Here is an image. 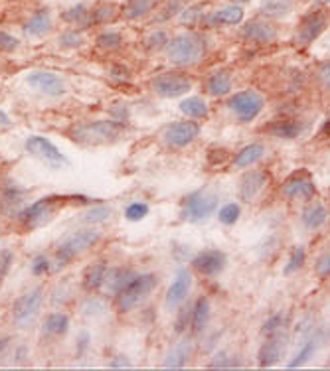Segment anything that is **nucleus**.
I'll return each instance as SVG.
<instances>
[{"mask_svg": "<svg viewBox=\"0 0 330 371\" xmlns=\"http://www.w3.org/2000/svg\"><path fill=\"white\" fill-rule=\"evenodd\" d=\"M206 50H208L206 40L200 36V34L184 32V34H178V36L168 40V44H166V58L174 65L186 67V65H196L198 62H202Z\"/></svg>", "mask_w": 330, "mask_h": 371, "instance_id": "1", "label": "nucleus"}, {"mask_svg": "<svg viewBox=\"0 0 330 371\" xmlns=\"http://www.w3.org/2000/svg\"><path fill=\"white\" fill-rule=\"evenodd\" d=\"M157 285H159V279H157V274H152V272L135 274V277L117 292V308L121 310V312L133 310L157 288Z\"/></svg>", "mask_w": 330, "mask_h": 371, "instance_id": "2", "label": "nucleus"}, {"mask_svg": "<svg viewBox=\"0 0 330 371\" xmlns=\"http://www.w3.org/2000/svg\"><path fill=\"white\" fill-rule=\"evenodd\" d=\"M125 131L127 126L123 121H91L75 126L72 136L81 145H103L117 140Z\"/></svg>", "mask_w": 330, "mask_h": 371, "instance_id": "3", "label": "nucleus"}, {"mask_svg": "<svg viewBox=\"0 0 330 371\" xmlns=\"http://www.w3.org/2000/svg\"><path fill=\"white\" fill-rule=\"evenodd\" d=\"M101 241V233L97 229H77L74 233L61 239V243L56 249V261L58 267L68 265L70 261H74L77 255L86 253L91 247H95Z\"/></svg>", "mask_w": 330, "mask_h": 371, "instance_id": "4", "label": "nucleus"}, {"mask_svg": "<svg viewBox=\"0 0 330 371\" xmlns=\"http://www.w3.org/2000/svg\"><path fill=\"white\" fill-rule=\"evenodd\" d=\"M44 304V288L38 286L18 297L13 304V320L18 328H30L36 322L38 314Z\"/></svg>", "mask_w": 330, "mask_h": 371, "instance_id": "5", "label": "nucleus"}, {"mask_svg": "<svg viewBox=\"0 0 330 371\" xmlns=\"http://www.w3.org/2000/svg\"><path fill=\"white\" fill-rule=\"evenodd\" d=\"M63 199L60 196H48V198L38 199L36 204L28 206L26 210H22L20 215V222L24 223L26 227L34 229V227H42L48 222H52L56 217V213L63 206Z\"/></svg>", "mask_w": 330, "mask_h": 371, "instance_id": "6", "label": "nucleus"}, {"mask_svg": "<svg viewBox=\"0 0 330 371\" xmlns=\"http://www.w3.org/2000/svg\"><path fill=\"white\" fill-rule=\"evenodd\" d=\"M216 208H218L216 194H210L206 190H200V192L190 194L188 198H184L180 215H182L184 222L198 223L210 217L216 211Z\"/></svg>", "mask_w": 330, "mask_h": 371, "instance_id": "7", "label": "nucleus"}, {"mask_svg": "<svg viewBox=\"0 0 330 371\" xmlns=\"http://www.w3.org/2000/svg\"><path fill=\"white\" fill-rule=\"evenodd\" d=\"M263 105H265V99L257 91H239L228 101V107L237 115L242 123L253 121L257 115L263 111Z\"/></svg>", "mask_w": 330, "mask_h": 371, "instance_id": "8", "label": "nucleus"}, {"mask_svg": "<svg viewBox=\"0 0 330 371\" xmlns=\"http://www.w3.org/2000/svg\"><path fill=\"white\" fill-rule=\"evenodd\" d=\"M26 150L32 154V156H36L40 160L44 162V164H48L49 168H61V166H68V158L61 154L58 147L48 140V138H44V136H28V140H26Z\"/></svg>", "mask_w": 330, "mask_h": 371, "instance_id": "9", "label": "nucleus"}, {"mask_svg": "<svg viewBox=\"0 0 330 371\" xmlns=\"http://www.w3.org/2000/svg\"><path fill=\"white\" fill-rule=\"evenodd\" d=\"M152 89L160 97L172 99V97H180L184 93H188L192 89V79L180 74H160L159 77L152 79Z\"/></svg>", "mask_w": 330, "mask_h": 371, "instance_id": "10", "label": "nucleus"}, {"mask_svg": "<svg viewBox=\"0 0 330 371\" xmlns=\"http://www.w3.org/2000/svg\"><path fill=\"white\" fill-rule=\"evenodd\" d=\"M26 83L30 89H34L42 95H48V97H61L65 93L63 79L52 72H32V74L26 75Z\"/></svg>", "mask_w": 330, "mask_h": 371, "instance_id": "11", "label": "nucleus"}, {"mask_svg": "<svg viewBox=\"0 0 330 371\" xmlns=\"http://www.w3.org/2000/svg\"><path fill=\"white\" fill-rule=\"evenodd\" d=\"M200 135V124L196 121H182V123H174L166 126L164 131V142L171 149H184L188 147L192 140H196Z\"/></svg>", "mask_w": 330, "mask_h": 371, "instance_id": "12", "label": "nucleus"}, {"mask_svg": "<svg viewBox=\"0 0 330 371\" xmlns=\"http://www.w3.org/2000/svg\"><path fill=\"white\" fill-rule=\"evenodd\" d=\"M281 194L285 198L291 199H311L315 198L317 194V188H315V182L313 178L306 172L293 174L281 188Z\"/></svg>", "mask_w": 330, "mask_h": 371, "instance_id": "13", "label": "nucleus"}, {"mask_svg": "<svg viewBox=\"0 0 330 371\" xmlns=\"http://www.w3.org/2000/svg\"><path fill=\"white\" fill-rule=\"evenodd\" d=\"M192 288V274L188 269H178L176 277H174V283L171 285V288L166 290V297H164V306L166 310H174L176 306H180L188 292Z\"/></svg>", "mask_w": 330, "mask_h": 371, "instance_id": "14", "label": "nucleus"}, {"mask_svg": "<svg viewBox=\"0 0 330 371\" xmlns=\"http://www.w3.org/2000/svg\"><path fill=\"white\" fill-rule=\"evenodd\" d=\"M287 349V336L281 332H275L269 336L267 342H263V346L259 347V354H257V361L261 368H271L275 365L279 359L283 358Z\"/></svg>", "mask_w": 330, "mask_h": 371, "instance_id": "15", "label": "nucleus"}, {"mask_svg": "<svg viewBox=\"0 0 330 371\" xmlns=\"http://www.w3.org/2000/svg\"><path fill=\"white\" fill-rule=\"evenodd\" d=\"M226 253H221L218 249H208V251H202L200 255H196L192 259V267L200 274H206V277H214V274H220L226 269Z\"/></svg>", "mask_w": 330, "mask_h": 371, "instance_id": "16", "label": "nucleus"}, {"mask_svg": "<svg viewBox=\"0 0 330 371\" xmlns=\"http://www.w3.org/2000/svg\"><path fill=\"white\" fill-rule=\"evenodd\" d=\"M267 182H269V176L261 170H251V172L244 174V178L239 182V199H244L245 204H251L263 192Z\"/></svg>", "mask_w": 330, "mask_h": 371, "instance_id": "17", "label": "nucleus"}, {"mask_svg": "<svg viewBox=\"0 0 330 371\" xmlns=\"http://www.w3.org/2000/svg\"><path fill=\"white\" fill-rule=\"evenodd\" d=\"M327 28V16L322 13H311L306 14L301 22V28L297 32V42L299 44H311L315 42Z\"/></svg>", "mask_w": 330, "mask_h": 371, "instance_id": "18", "label": "nucleus"}, {"mask_svg": "<svg viewBox=\"0 0 330 371\" xmlns=\"http://www.w3.org/2000/svg\"><path fill=\"white\" fill-rule=\"evenodd\" d=\"M52 30V13L48 8H40L32 14L26 24L22 26V32L26 38H42Z\"/></svg>", "mask_w": 330, "mask_h": 371, "instance_id": "19", "label": "nucleus"}, {"mask_svg": "<svg viewBox=\"0 0 330 371\" xmlns=\"http://www.w3.org/2000/svg\"><path fill=\"white\" fill-rule=\"evenodd\" d=\"M242 36L249 42H257V44H269V42H275L277 40V30L269 24V22H259V20H253V22H247V24L242 28Z\"/></svg>", "mask_w": 330, "mask_h": 371, "instance_id": "20", "label": "nucleus"}, {"mask_svg": "<svg viewBox=\"0 0 330 371\" xmlns=\"http://www.w3.org/2000/svg\"><path fill=\"white\" fill-rule=\"evenodd\" d=\"M192 349H194V344L192 340L188 338H182L180 342H176V346L172 347L171 352L166 354L164 358V368L166 370H180L188 363V359L192 356Z\"/></svg>", "mask_w": 330, "mask_h": 371, "instance_id": "21", "label": "nucleus"}, {"mask_svg": "<svg viewBox=\"0 0 330 371\" xmlns=\"http://www.w3.org/2000/svg\"><path fill=\"white\" fill-rule=\"evenodd\" d=\"M244 20V8L232 4V6H223L216 13L204 16V22L208 26H223V24H239Z\"/></svg>", "mask_w": 330, "mask_h": 371, "instance_id": "22", "label": "nucleus"}, {"mask_svg": "<svg viewBox=\"0 0 330 371\" xmlns=\"http://www.w3.org/2000/svg\"><path fill=\"white\" fill-rule=\"evenodd\" d=\"M70 330V318L63 312H52L46 316L44 326H42V336L46 338H61Z\"/></svg>", "mask_w": 330, "mask_h": 371, "instance_id": "23", "label": "nucleus"}, {"mask_svg": "<svg viewBox=\"0 0 330 371\" xmlns=\"http://www.w3.org/2000/svg\"><path fill=\"white\" fill-rule=\"evenodd\" d=\"M160 0H125L121 13L127 20H141L159 6Z\"/></svg>", "mask_w": 330, "mask_h": 371, "instance_id": "24", "label": "nucleus"}, {"mask_svg": "<svg viewBox=\"0 0 330 371\" xmlns=\"http://www.w3.org/2000/svg\"><path fill=\"white\" fill-rule=\"evenodd\" d=\"M301 222L306 229H318L329 222V210L320 201H313L301 213Z\"/></svg>", "mask_w": 330, "mask_h": 371, "instance_id": "25", "label": "nucleus"}, {"mask_svg": "<svg viewBox=\"0 0 330 371\" xmlns=\"http://www.w3.org/2000/svg\"><path fill=\"white\" fill-rule=\"evenodd\" d=\"M121 13L119 4L115 2H97L91 10H89V26L93 24H107L113 22Z\"/></svg>", "mask_w": 330, "mask_h": 371, "instance_id": "26", "label": "nucleus"}, {"mask_svg": "<svg viewBox=\"0 0 330 371\" xmlns=\"http://www.w3.org/2000/svg\"><path fill=\"white\" fill-rule=\"evenodd\" d=\"M265 154V147L261 142H253V145H247L244 149L237 152V156L233 158V166L235 168H247V166H253L256 162H259Z\"/></svg>", "mask_w": 330, "mask_h": 371, "instance_id": "27", "label": "nucleus"}, {"mask_svg": "<svg viewBox=\"0 0 330 371\" xmlns=\"http://www.w3.org/2000/svg\"><path fill=\"white\" fill-rule=\"evenodd\" d=\"M136 272H133L131 269H123V267H117V269H107V274H105V288L113 292V295H117L119 290H121L123 286L127 285L133 277H135Z\"/></svg>", "mask_w": 330, "mask_h": 371, "instance_id": "28", "label": "nucleus"}, {"mask_svg": "<svg viewBox=\"0 0 330 371\" xmlns=\"http://www.w3.org/2000/svg\"><path fill=\"white\" fill-rule=\"evenodd\" d=\"M210 320V302L206 297H200L194 302L192 306V320H190V326H192V332L194 334H200L206 324Z\"/></svg>", "mask_w": 330, "mask_h": 371, "instance_id": "29", "label": "nucleus"}, {"mask_svg": "<svg viewBox=\"0 0 330 371\" xmlns=\"http://www.w3.org/2000/svg\"><path fill=\"white\" fill-rule=\"evenodd\" d=\"M208 93L214 97H221V95H228L232 91V75L228 72H216L208 77Z\"/></svg>", "mask_w": 330, "mask_h": 371, "instance_id": "30", "label": "nucleus"}, {"mask_svg": "<svg viewBox=\"0 0 330 371\" xmlns=\"http://www.w3.org/2000/svg\"><path fill=\"white\" fill-rule=\"evenodd\" d=\"M107 269L109 267L105 263H95V265L87 267L86 274H84V288L86 290H97L99 286H103Z\"/></svg>", "mask_w": 330, "mask_h": 371, "instance_id": "31", "label": "nucleus"}, {"mask_svg": "<svg viewBox=\"0 0 330 371\" xmlns=\"http://www.w3.org/2000/svg\"><path fill=\"white\" fill-rule=\"evenodd\" d=\"M291 8H293V0H263L261 14L269 18H281L291 13Z\"/></svg>", "mask_w": 330, "mask_h": 371, "instance_id": "32", "label": "nucleus"}, {"mask_svg": "<svg viewBox=\"0 0 330 371\" xmlns=\"http://www.w3.org/2000/svg\"><path fill=\"white\" fill-rule=\"evenodd\" d=\"M318 342H320V338H318V336H313V338L305 340V342H303V346H301V349L294 354V358L287 363V368H289V370H294V368L303 365L306 359L315 354V349L318 347Z\"/></svg>", "mask_w": 330, "mask_h": 371, "instance_id": "33", "label": "nucleus"}, {"mask_svg": "<svg viewBox=\"0 0 330 371\" xmlns=\"http://www.w3.org/2000/svg\"><path fill=\"white\" fill-rule=\"evenodd\" d=\"M180 111L190 119H202V117L208 115V103L202 97H190V99H184L180 103Z\"/></svg>", "mask_w": 330, "mask_h": 371, "instance_id": "34", "label": "nucleus"}, {"mask_svg": "<svg viewBox=\"0 0 330 371\" xmlns=\"http://www.w3.org/2000/svg\"><path fill=\"white\" fill-rule=\"evenodd\" d=\"M61 18H63L68 24L87 28V26H89V8H87L86 4H75L72 8H68L65 13H61Z\"/></svg>", "mask_w": 330, "mask_h": 371, "instance_id": "35", "label": "nucleus"}, {"mask_svg": "<svg viewBox=\"0 0 330 371\" xmlns=\"http://www.w3.org/2000/svg\"><path fill=\"white\" fill-rule=\"evenodd\" d=\"M271 135L277 136V138H287V140H291L294 136H299L301 133V124L294 123V121H277V123H273L267 129Z\"/></svg>", "mask_w": 330, "mask_h": 371, "instance_id": "36", "label": "nucleus"}, {"mask_svg": "<svg viewBox=\"0 0 330 371\" xmlns=\"http://www.w3.org/2000/svg\"><path fill=\"white\" fill-rule=\"evenodd\" d=\"M107 312V304H105V300L99 297H91L84 300V304H81V314L86 316V318H99V316H103Z\"/></svg>", "mask_w": 330, "mask_h": 371, "instance_id": "37", "label": "nucleus"}, {"mask_svg": "<svg viewBox=\"0 0 330 371\" xmlns=\"http://www.w3.org/2000/svg\"><path fill=\"white\" fill-rule=\"evenodd\" d=\"M95 42H97V46L101 48V50L113 51V50H119V48H121L123 36L119 34V32H103V34H99Z\"/></svg>", "mask_w": 330, "mask_h": 371, "instance_id": "38", "label": "nucleus"}, {"mask_svg": "<svg viewBox=\"0 0 330 371\" xmlns=\"http://www.w3.org/2000/svg\"><path fill=\"white\" fill-rule=\"evenodd\" d=\"M111 215H113V210H111L109 206H95V208H91V210H87L84 213V222L95 225V223L107 222Z\"/></svg>", "mask_w": 330, "mask_h": 371, "instance_id": "39", "label": "nucleus"}, {"mask_svg": "<svg viewBox=\"0 0 330 371\" xmlns=\"http://www.w3.org/2000/svg\"><path fill=\"white\" fill-rule=\"evenodd\" d=\"M305 259H306V249L303 247V245H297V247L293 249V253H291L289 263L285 265L283 272H285V274H293V272H297L301 267H303Z\"/></svg>", "mask_w": 330, "mask_h": 371, "instance_id": "40", "label": "nucleus"}, {"mask_svg": "<svg viewBox=\"0 0 330 371\" xmlns=\"http://www.w3.org/2000/svg\"><path fill=\"white\" fill-rule=\"evenodd\" d=\"M239 215H242V208L237 204H226L218 211V220L223 225H233V223L239 220Z\"/></svg>", "mask_w": 330, "mask_h": 371, "instance_id": "41", "label": "nucleus"}, {"mask_svg": "<svg viewBox=\"0 0 330 371\" xmlns=\"http://www.w3.org/2000/svg\"><path fill=\"white\" fill-rule=\"evenodd\" d=\"M287 324V316H285V312H277V314H273L269 316L267 320L263 322V328H261V332L265 336L275 334V332H281V328Z\"/></svg>", "mask_w": 330, "mask_h": 371, "instance_id": "42", "label": "nucleus"}, {"mask_svg": "<svg viewBox=\"0 0 330 371\" xmlns=\"http://www.w3.org/2000/svg\"><path fill=\"white\" fill-rule=\"evenodd\" d=\"M148 211H150L148 204H145V201H133V204L127 206L125 217H127L129 222H141L143 217H147Z\"/></svg>", "mask_w": 330, "mask_h": 371, "instance_id": "43", "label": "nucleus"}, {"mask_svg": "<svg viewBox=\"0 0 330 371\" xmlns=\"http://www.w3.org/2000/svg\"><path fill=\"white\" fill-rule=\"evenodd\" d=\"M84 42H86V38H84V34L79 30H68V32H63L60 36L61 48H70V50L84 46Z\"/></svg>", "mask_w": 330, "mask_h": 371, "instance_id": "44", "label": "nucleus"}, {"mask_svg": "<svg viewBox=\"0 0 330 371\" xmlns=\"http://www.w3.org/2000/svg\"><path fill=\"white\" fill-rule=\"evenodd\" d=\"M166 44H168V38H166V34L160 30V32H152L150 36H147V40H145V48H147L148 51H159L162 50V48H166Z\"/></svg>", "mask_w": 330, "mask_h": 371, "instance_id": "45", "label": "nucleus"}, {"mask_svg": "<svg viewBox=\"0 0 330 371\" xmlns=\"http://www.w3.org/2000/svg\"><path fill=\"white\" fill-rule=\"evenodd\" d=\"M210 368H239V359L232 358V356H228L226 352H220V354H216V358L212 359V363H210Z\"/></svg>", "mask_w": 330, "mask_h": 371, "instance_id": "46", "label": "nucleus"}, {"mask_svg": "<svg viewBox=\"0 0 330 371\" xmlns=\"http://www.w3.org/2000/svg\"><path fill=\"white\" fill-rule=\"evenodd\" d=\"M315 272H317L320 279H327L330 277V251L322 253L315 263Z\"/></svg>", "mask_w": 330, "mask_h": 371, "instance_id": "47", "label": "nucleus"}, {"mask_svg": "<svg viewBox=\"0 0 330 371\" xmlns=\"http://www.w3.org/2000/svg\"><path fill=\"white\" fill-rule=\"evenodd\" d=\"M49 271H52V263H49L48 257L38 255L36 259L32 261V272H34L36 277H42V274H46V272Z\"/></svg>", "mask_w": 330, "mask_h": 371, "instance_id": "48", "label": "nucleus"}, {"mask_svg": "<svg viewBox=\"0 0 330 371\" xmlns=\"http://www.w3.org/2000/svg\"><path fill=\"white\" fill-rule=\"evenodd\" d=\"M20 48V42L6 32H0V51H14Z\"/></svg>", "mask_w": 330, "mask_h": 371, "instance_id": "49", "label": "nucleus"}, {"mask_svg": "<svg viewBox=\"0 0 330 371\" xmlns=\"http://www.w3.org/2000/svg\"><path fill=\"white\" fill-rule=\"evenodd\" d=\"M190 320H192V312H190V306H184L178 314V322H176V332L182 334L184 330L190 326Z\"/></svg>", "mask_w": 330, "mask_h": 371, "instance_id": "50", "label": "nucleus"}, {"mask_svg": "<svg viewBox=\"0 0 330 371\" xmlns=\"http://www.w3.org/2000/svg\"><path fill=\"white\" fill-rule=\"evenodd\" d=\"M198 20H204V16H202V8L200 6H192V8H186L182 13V22L184 24H196Z\"/></svg>", "mask_w": 330, "mask_h": 371, "instance_id": "51", "label": "nucleus"}, {"mask_svg": "<svg viewBox=\"0 0 330 371\" xmlns=\"http://www.w3.org/2000/svg\"><path fill=\"white\" fill-rule=\"evenodd\" d=\"M10 263H13V253L10 251H2L0 253V274H4V272L8 271Z\"/></svg>", "mask_w": 330, "mask_h": 371, "instance_id": "52", "label": "nucleus"}, {"mask_svg": "<svg viewBox=\"0 0 330 371\" xmlns=\"http://www.w3.org/2000/svg\"><path fill=\"white\" fill-rule=\"evenodd\" d=\"M109 368H113V370H117V368H131V361L125 358V356H117L109 363Z\"/></svg>", "mask_w": 330, "mask_h": 371, "instance_id": "53", "label": "nucleus"}, {"mask_svg": "<svg viewBox=\"0 0 330 371\" xmlns=\"http://www.w3.org/2000/svg\"><path fill=\"white\" fill-rule=\"evenodd\" d=\"M320 79H322L324 87L330 91V63H327V65L320 69Z\"/></svg>", "mask_w": 330, "mask_h": 371, "instance_id": "54", "label": "nucleus"}, {"mask_svg": "<svg viewBox=\"0 0 330 371\" xmlns=\"http://www.w3.org/2000/svg\"><path fill=\"white\" fill-rule=\"evenodd\" d=\"M10 344V338H0V356L6 352V347Z\"/></svg>", "mask_w": 330, "mask_h": 371, "instance_id": "55", "label": "nucleus"}, {"mask_svg": "<svg viewBox=\"0 0 330 371\" xmlns=\"http://www.w3.org/2000/svg\"><path fill=\"white\" fill-rule=\"evenodd\" d=\"M320 136H330V119L324 123V126L320 129Z\"/></svg>", "mask_w": 330, "mask_h": 371, "instance_id": "56", "label": "nucleus"}, {"mask_svg": "<svg viewBox=\"0 0 330 371\" xmlns=\"http://www.w3.org/2000/svg\"><path fill=\"white\" fill-rule=\"evenodd\" d=\"M317 2H320V4H330V0H317Z\"/></svg>", "mask_w": 330, "mask_h": 371, "instance_id": "57", "label": "nucleus"}]
</instances>
